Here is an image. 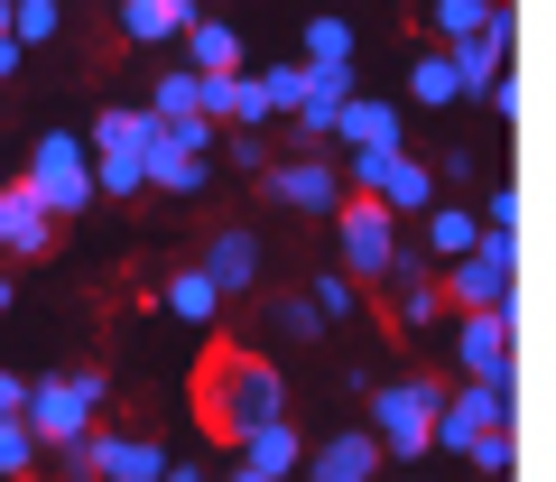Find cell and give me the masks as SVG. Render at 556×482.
Listing matches in <instances>:
<instances>
[{
  "label": "cell",
  "mask_w": 556,
  "mask_h": 482,
  "mask_svg": "<svg viewBox=\"0 0 556 482\" xmlns=\"http://www.w3.org/2000/svg\"><path fill=\"white\" fill-rule=\"evenodd\" d=\"M473 232H482V223H473V204H445V195H437V204H427V232H417V251H427V261L445 269L455 251H473Z\"/></svg>",
  "instance_id": "21"
},
{
  "label": "cell",
  "mask_w": 556,
  "mask_h": 482,
  "mask_svg": "<svg viewBox=\"0 0 556 482\" xmlns=\"http://www.w3.org/2000/svg\"><path fill=\"white\" fill-rule=\"evenodd\" d=\"M325 149H334V158H390V149H408V130H399V102L353 93L334 120H325Z\"/></svg>",
  "instance_id": "10"
},
{
  "label": "cell",
  "mask_w": 556,
  "mask_h": 482,
  "mask_svg": "<svg viewBox=\"0 0 556 482\" xmlns=\"http://www.w3.org/2000/svg\"><path fill=\"white\" fill-rule=\"evenodd\" d=\"M437 288L455 306H510L519 297V241L510 232H473V251H455V261L437 269Z\"/></svg>",
  "instance_id": "5"
},
{
  "label": "cell",
  "mask_w": 556,
  "mask_h": 482,
  "mask_svg": "<svg viewBox=\"0 0 556 482\" xmlns=\"http://www.w3.org/2000/svg\"><path fill=\"white\" fill-rule=\"evenodd\" d=\"M102 399H112V381H102V371H47V381H28V399H20V427L38 436V455H47V445L84 436Z\"/></svg>",
  "instance_id": "3"
},
{
  "label": "cell",
  "mask_w": 556,
  "mask_h": 482,
  "mask_svg": "<svg viewBox=\"0 0 556 482\" xmlns=\"http://www.w3.org/2000/svg\"><path fill=\"white\" fill-rule=\"evenodd\" d=\"M167 445L159 436H121V427H93L84 436V482H159Z\"/></svg>",
  "instance_id": "12"
},
{
  "label": "cell",
  "mask_w": 556,
  "mask_h": 482,
  "mask_svg": "<svg viewBox=\"0 0 556 482\" xmlns=\"http://www.w3.org/2000/svg\"><path fill=\"white\" fill-rule=\"evenodd\" d=\"M223 482H269V473H251V464H223Z\"/></svg>",
  "instance_id": "37"
},
{
  "label": "cell",
  "mask_w": 556,
  "mask_h": 482,
  "mask_svg": "<svg viewBox=\"0 0 556 482\" xmlns=\"http://www.w3.org/2000/svg\"><path fill=\"white\" fill-rule=\"evenodd\" d=\"M408 93L427 102V112H455V102H464L455 56H445V47H417V56H408Z\"/></svg>",
  "instance_id": "22"
},
{
  "label": "cell",
  "mask_w": 556,
  "mask_h": 482,
  "mask_svg": "<svg viewBox=\"0 0 556 482\" xmlns=\"http://www.w3.org/2000/svg\"><path fill=\"white\" fill-rule=\"evenodd\" d=\"M362 399H371V436H380V455H390V464H427V418H437V399H445L437 371H399V381H371Z\"/></svg>",
  "instance_id": "2"
},
{
  "label": "cell",
  "mask_w": 556,
  "mask_h": 482,
  "mask_svg": "<svg viewBox=\"0 0 556 482\" xmlns=\"http://www.w3.org/2000/svg\"><path fill=\"white\" fill-rule=\"evenodd\" d=\"M65 28V0H10V38L20 47H47Z\"/></svg>",
  "instance_id": "28"
},
{
  "label": "cell",
  "mask_w": 556,
  "mask_h": 482,
  "mask_svg": "<svg viewBox=\"0 0 556 482\" xmlns=\"http://www.w3.org/2000/svg\"><path fill=\"white\" fill-rule=\"evenodd\" d=\"M20 399H28V381H20V371H0V418H20Z\"/></svg>",
  "instance_id": "34"
},
{
  "label": "cell",
  "mask_w": 556,
  "mask_h": 482,
  "mask_svg": "<svg viewBox=\"0 0 556 482\" xmlns=\"http://www.w3.org/2000/svg\"><path fill=\"white\" fill-rule=\"evenodd\" d=\"M186 10H195V0H186Z\"/></svg>",
  "instance_id": "39"
},
{
  "label": "cell",
  "mask_w": 556,
  "mask_h": 482,
  "mask_svg": "<svg viewBox=\"0 0 556 482\" xmlns=\"http://www.w3.org/2000/svg\"><path fill=\"white\" fill-rule=\"evenodd\" d=\"M20 186L38 195V214H47V223H65V214H84V204H93V158H84L75 130H47V140L28 149Z\"/></svg>",
  "instance_id": "4"
},
{
  "label": "cell",
  "mask_w": 556,
  "mask_h": 482,
  "mask_svg": "<svg viewBox=\"0 0 556 482\" xmlns=\"http://www.w3.org/2000/svg\"><path fill=\"white\" fill-rule=\"evenodd\" d=\"M186 0H121V38L130 47H167V38H186Z\"/></svg>",
  "instance_id": "20"
},
{
  "label": "cell",
  "mask_w": 556,
  "mask_h": 482,
  "mask_svg": "<svg viewBox=\"0 0 556 482\" xmlns=\"http://www.w3.org/2000/svg\"><path fill=\"white\" fill-rule=\"evenodd\" d=\"M380 464H390V455H380L371 427H343V436H325L316 455H306V482H371Z\"/></svg>",
  "instance_id": "17"
},
{
  "label": "cell",
  "mask_w": 556,
  "mask_h": 482,
  "mask_svg": "<svg viewBox=\"0 0 556 482\" xmlns=\"http://www.w3.org/2000/svg\"><path fill=\"white\" fill-rule=\"evenodd\" d=\"M139 112H149V120H195V112H204V75H195V65H167V75L149 84Z\"/></svg>",
  "instance_id": "25"
},
{
  "label": "cell",
  "mask_w": 556,
  "mask_h": 482,
  "mask_svg": "<svg viewBox=\"0 0 556 482\" xmlns=\"http://www.w3.org/2000/svg\"><path fill=\"white\" fill-rule=\"evenodd\" d=\"M186 65L195 75H241V28L232 20H186Z\"/></svg>",
  "instance_id": "19"
},
{
  "label": "cell",
  "mask_w": 556,
  "mask_h": 482,
  "mask_svg": "<svg viewBox=\"0 0 556 482\" xmlns=\"http://www.w3.org/2000/svg\"><path fill=\"white\" fill-rule=\"evenodd\" d=\"M28 473H38V436L20 418H0V482H28Z\"/></svg>",
  "instance_id": "30"
},
{
  "label": "cell",
  "mask_w": 556,
  "mask_h": 482,
  "mask_svg": "<svg viewBox=\"0 0 556 482\" xmlns=\"http://www.w3.org/2000/svg\"><path fill=\"white\" fill-rule=\"evenodd\" d=\"M306 306H316V316L334 325V316H353V306H362V288L343 279V269H316V279H306Z\"/></svg>",
  "instance_id": "29"
},
{
  "label": "cell",
  "mask_w": 556,
  "mask_h": 482,
  "mask_svg": "<svg viewBox=\"0 0 556 482\" xmlns=\"http://www.w3.org/2000/svg\"><path fill=\"white\" fill-rule=\"evenodd\" d=\"M260 186H269V204H288V214H334L343 204V177L325 149H298L288 167H260Z\"/></svg>",
  "instance_id": "11"
},
{
  "label": "cell",
  "mask_w": 556,
  "mask_h": 482,
  "mask_svg": "<svg viewBox=\"0 0 556 482\" xmlns=\"http://www.w3.org/2000/svg\"><path fill=\"white\" fill-rule=\"evenodd\" d=\"M20 65H28V47H20V38H10V28H0V84L20 75Z\"/></svg>",
  "instance_id": "35"
},
{
  "label": "cell",
  "mask_w": 556,
  "mask_h": 482,
  "mask_svg": "<svg viewBox=\"0 0 556 482\" xmlns=\"http://www.w3.org/2000/svg\"><path fill=\"white\" fill-rule=\"evenodd\" d=\"M204 279H214V297L223 306H232V297H251V288H260V232H241V223H223V232L214 241H204Z\"/></svg>",
  "instance_id": "13"
},
{
  "label": "cell",
  "mask_w": 556,
  "mask_h": 482,
  "mask_svg": "<svg viewBox=\"0 0 556 482\" xmlns=\"http://www.w3.org/2000/svg\"><path fill=\"white\" fill-rule=\"evenodd\" d=\"M501 482H510V473H501Z\"/></svg>",
  "instance_id": "40"
},
{
  "label": "cell",
  "mask_w": 556,
  "mask_h": 482,
  "mask_svg": "<svg viewBox=\"0 0 556 482\" xmlns=\"http://www.w3.org/2000/svg\"><path fill=\"white\" fill-rule=\"evenodd\" d=\"M482 20H492V0H427V28H437V47H455V38H473Z\"/></svg>",
  "instance_id": "27"
},
{
  "label": "cell",
  "mask_w": 556,
  "mask_h": 482,
  "mask_svg": "<svg viewBox=\"0 0 556 482\" xmlns=\"http://www.w3.org/2000/svg\"><path fill=\"white\" fill-rule=\"evenodd\" d=\"M241 464H251V473H269V482H288L306 464V445H298V418H269V427H251V436L232 445Z\"/></svg>",
  "instance_id": "18"
},
{
  "label": "cell",
  "mask_w": 556,
  "mask_h": 482,
  "mask_svg": "<svg viewBox=\"0 0 556 482\" xmlns=\"http://www.w3.org/2000/svg\"><path fill=\"white\" fill-rule=\"evenodd\" d=\"M325 223H334V241H343L334 269H343L353 288H380V269H390V251H399V214H380L371 195H343Z\"/></svg>",
  "instance_id": "7"
},
{
  "label": "cell",
  "mask_w": 556,
  "mask_h": 482,
  "mask_svg": "<svg viewBox=\"0 0 556 482\" xmlns=\"http://www.w3.org/2000/svg\"><path fill=\"white\" fill-rule=\"evenodd\" d=\"M159 306H167L177 325H195V334H204V325H223V297H214V279H204V269H177V279L159 288Z\"/></svg>",
  "instance_id": "24"
},
{
  "label": "cell",
  "mask_w": 556,
  "mask_h": 482,
  "mask_svg": "<svg viewBox=\"0 0 556 482\" xmlns=\"http://www.w3.org/2000/svg\"><path fill=\"white\" fill-rule=\"evenodd\" d=\"M445 56H455V75H464V102H473V93H492V84L510 75V20L492 10V20H482L473 38H455Z\"/></svg>",
  "instance_id": "15"
},
{
  "label": "cell",
  "mask_w": 556,
  "mask_h": 482,
  "mask_svg": "<svg viewBox=\"0 0 556 482\" xmlns=\"http://www.w3.org/2000/svg\"><path fill=\"white\" fill-rule=\"evenodd\" d=\"M510 325H519V297L510 306H455V362H464V381H510Z\"/></svg>",
  "instance_id": "9"
},
{
  "label": "cell",
  "mask_w": 556,
  "mask_h": 482,
  "mask_svg": "<svg viewBox=\"0 0 556 482\" xmlns=\"http://www.w3.org/2000/svg\"><path fill=\"white\" fill-rule=\"evenodd\" d=\"M195 418H204V436H223V445H241L251 427L288 418V381H278V362H260V353H214V362H204Z\"/></svg>",
  "instance_id": "1"
},
{
  "label": "cell",
  "mask_w": 556,
  "mask_h": 482,
  "mask_svg": "<svg viewBox=\"0 0 556 482\" xmlns=\"http://www.w3.org/2000/svg\"><path fill=\"white\" fill-rule=\"evenodd\" d=\"M380 288H390V325H399V334H437V325H445V288H437V261H427L417 241H399V251H390Z\"/></svg>",
  "instance_id": "8"
},
{
  "label": "cell",
  "mask_w": 556,
  "mask_h": 482,
  "mask_svg": "<svg viewBox=\"0 0 556 482\" xmlns=\"http://www.w3.org/2000/svg\"><path fill=\"white\" fill-rule=\"evenodd\" d=\"M223 158H232V167H269V130H223Z\"/></svg>",
  "instance_id": "32"
},
{
  "label": "cell",
  "mask_w": 556,
  "mask_h": 482,
  "mask_svg": "<svg viewBox=\"0 0 556 482\" xmlns=\"http://www.w3.org/2000/svg\"><path fill=\"white\" fill-rule=\"evenodd\" d=\"M139 167H149V186H159V195H204V177H214V167H204V158H186V149L167 140V130L149 140V158H139Z\"/></svg>",
  "instance_id": "23"
},
{
  "label": "cell",
  "mask_w": 556,
  "mask_h": 482,
  "mask_svg": "<svg viewBox=\"0 0 556 482\" xmlns=\"http://www.w3.org/2000/svg\"><path fill=\"white\" fill-rule=\"evenodd\" d=\"M0 316H10V269H0Z\"/></svg>",
  "instance_id": "38"
},
{
  "label": "cell",
  "mask_w": 556,
  "mask_h": 482,
  "mask_svg": "<svg viewBox=\"0 0 556 482\" xmlns=\"http://www.w3.org/2000/svg\"><path fill=\"white\" fill-rule=\"evenodd\" d=\"M269 325H278L288 343H316V334H325V316H316L306 297H278V306H269Z\"/></svg>",
  "instance_id": "31"
},
{
  "label": "cell",
  "mask_w": 556,
  "mask_h": 482,
  "mask_svg": "<svg viewBox=\"0 0 556 482\" xmlns=\"http://www.w3.org/2000/svg\"><path fill=\"white\" fill-rule=\"evenodd\" d=\"M473 223H482V232H519V195H510V186H492V195L473 204Z\"/></svg>",
  "instance_id": "33"
},
{
  "label": "cell",
  "mask_w": 556,
  "mask_h": 482,
  "mask_svg": "<svg viewBox=\"0 0 556 482\" xmlns=\"http://www.w3.org/2000/svg\"><path fill=\"white\" fill-rule=\"evenodd\" d=\"M47 251H56V223H47L38 195L10 177L0 186V261H47Z\"/></svg>",
  "instance_id": "14"
},
{
  "label": "cell",
  "mask_w": 556,
  "mask_h": 482,
  "mask_svg": "<svg viewBox=\"0 0 556 482\" xmlns=\"http://www.w3.org/2000/svg\"><path fill=\"white\" fill-rule=\"evenodd\" d=\"M149 140H159V120L139 102H102L93 130H84V158H149Z\"/></svg>",
  "instance_id": "16"
},
{
  "label": "cell",
  "mask_w": 556,
  "mask_h": 482,
  "mask_svg": "<svg viewBox=\"0 0 556 482\" xmlns=\"http://www.w3.org/2000/svg\"><path fill=\"white\" fill-rule=\"evenodd\" d=\"M492 427H510V381H464L437 399V418H427V455L464 464V445L492 436Z\"/></svg>",
  "instance_id": "6"
},
{
  "label": "cell",
  "mask_w": 556,
  "mask_h": 482,
  "mask_svg": "<svg viewBox=\"0 0 556 482\" xmlns=\"http://www.w3.org/2000/svg\"><path fill=\"white\" fill-rule=\"evenodd\" d=\"M159 482H214V473H204V464H177V455H167V473Z\"/></svg>",
  "instance_id": "36"
},
{
  "label": "cell",
  "mask_w": 556,
  "mask_h": 482,
  "mask_svg": "<svg viewBox=\"0 0 556 482\" xmlns=\"http://www.w3.org/2000/svg\"><path fill=\"white\" fill-rule=\"evenodd\" d=\"M298 38H306V65H353V56H362V28H353V20H334V10H316Z\"/></svg>",
  "instance_id": "26"
}]
</instances>
